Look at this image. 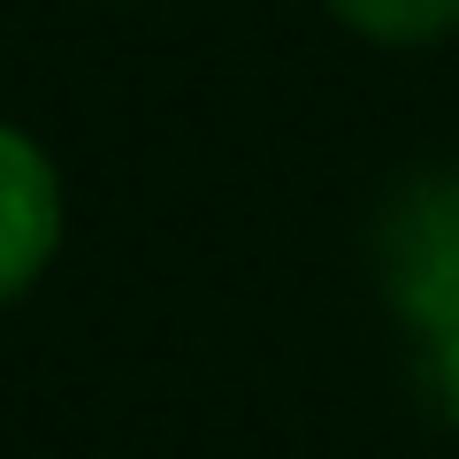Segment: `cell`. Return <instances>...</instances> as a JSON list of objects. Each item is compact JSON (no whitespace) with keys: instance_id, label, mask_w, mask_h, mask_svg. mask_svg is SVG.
Wrapping results in <instances>:
<instances>
[{"instance_id":"7a4b0ae2","label":"cell","mask_w":459,"mask_h":459,"mask_svg":"<svg viewBox=\"0 0 459 459\" xmlns=\"http://www.w3.org/2000/svg\"><path fill=\"white\" fill-rule=\"evenodd\" d=\"M62 246V177L23 131L0 123V307L47 276Z\"/></svg>"},{"instance_id":"6da1fadb","label":"cell","mask_w":459,"mask_h":459,"mask_svg":"<svg viewBox=\"0 0 459 459\" xmlns=\"http://www.w3.org/2000/svg\"><path fill=\"white\" fill-rule=\"evenodd\" d=\"M383 276L413 329H429V337L459 329V177H429L391 207Z\"/></svg>"},{"instance_id":"3957f363","label":"cell","mask_w":459,"mask_h":459,"mask_svg":"<svg viewBox=\"0 0 459 459\" xmlns=\"http://www.w3.org/2000/svg\"><path fill=\"white\" fill-rule=\"evenodd\" d=\"M329 16L383 47H429V39L459 31V0H329Z\"/></svg>"},{"instance_id":"277c9868","label":"cell","mask_w":459,"mask_h":459,"mask_svg":"<svg viewBox=\"0 0 459 459\" xmlns=\"http://www.w3.org/2000/svg\"><path fill=\"white\" fill-rule=\"evenodd\" d=\"M437 391H444V406H452V421H459V329L437 337Z\"/></svg>"}]
</instances>
